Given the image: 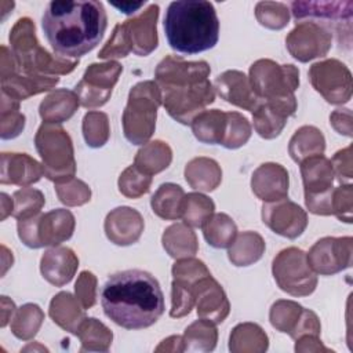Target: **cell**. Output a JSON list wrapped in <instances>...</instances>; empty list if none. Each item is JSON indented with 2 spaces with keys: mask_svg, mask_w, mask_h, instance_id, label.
I'll list each match as a JSON object with an SVG mask.
<instances>
[{
  "mask_svg": "<svg viewBox=\"0 0 353 353\" xmlns=\"http://www.w3.org/2000/svg\"><path fill=\"white\" fill-rule=\"evenodd\" d=\"M331 43V32L313 21L296 22L295 28L285 37L288 52L299 62H309L327 55Z\"/></svg>",
  "mask_w": 353,
  "mask_h": 353,
  "instance_id": "cell-16",
  "label": "cell"
},
{
  "mask_svg": "<svg viewBox=\"0 0 353 353\" xmlns=\"http://www.w3.org/2000/svg\"><path fill=\"white\" fill-rule=\"evenodd\" d=\"M218 339L216 327L212 321L200 319L192 323L182 336L183 350L188 352H211Z\"/></svg>",
  "mask_w": 353,
  "mask_h": 353,
  "instance_id": "cell-39",
  "label": "cell"
},
{
  "mask_svg": "<svg viewBox=\"0 0 353 353\" xmlns=\"http://www.w3.org/2000/svg\"><path fill=\"white\" fill-rule=\"evenodd\" d=\"M229 349L232 352H263L268 349V335L258 324H239L230 334Z\"/></svg>",
  "mask_w": 353,
  "mask_h": 353,
  "instance_id": "cell-37",
  "label": "cell"
},
{
  "mask_svg": "<svg viewBox=\"0 0 353 353\" xmlns=\"http://www.w3.org/2000/svg\"><path fill=\"white\" fill-rule=\"evenodd\" d=\"M101 305L106 317L125 330L153 325L165 309L159 281L139 269L112 274L102 287Z\"/></svg>",
  "mask_w": 353,
  "mask_h": 353,
  "instance_id": "cell-2",
  "label": "cell"
},
{
  "mask_svg": "<svg viewBox=\"0 0 353 353\" xmlns=\"http://www.w3.org/2000/svg\"><path fill=\"white\" fill-rule=\"evenodd\" d=\"M44 320L43 310L36 303H25L17 309L15 316L11 320V332L22 341L32 339Z\"/></svg>",
  "mask_w": 353,
  "mask_h": 353,
  "instance_id": "cell-41",
  "label": "cell"
},
{
  "mask_svg": "<svg viewBox=\"0 0 353 353\" xmlns=\"http://www.w3.org/2000/svg\"><path fill=\"white\" fill-rule=\"evenodd\" d=\"M309 79L313 88L330 103L341 105L352 97L350 70L338 59L316 62L309 69Z\"/></svg>",
  "mask_w": 353,
  "mask_h": 353,
  "instance_id": "cell-14",
  "label": "cell"
},
{
  "mask_svg": "<svg viewBox=\"0 0 353 353\" xmlns=\"http://www.w3.org/2000/svg\"><path fill=\"white\" fill-rule=\"evenodd\" d=\"M214 201L203 193L185 194L182 219L190 228H201L214 214Z\"/></svg>",
  "mask_w": 353,
  "mask_h": 353,
  "instance_id": "cell-42",
  "label": "cell"
},
{
  "mask_svg": "<svg viewBox=\"0 0 353 353\" xmlns=\"http://www.w3.org/2000/svg\"><path fill=\"white\" fill-rule=\"evenodd\" d=\"M55 192L58 194L59 201L69 207L83 205L87 201H90L91 197L90 186L76 178H72L66 182L55 183Z\"/></svg>",
  "mask_w": 353,
  "mask_h": 353,
  "instance_id": "cell-50",
  "label": "cell"
},
{
  "mask_svg": "<svg viewBox=\"0 0 353 353\" xmlns=\"http://www.w3.org/2000/svg\"><path fill=\"white\" fill-rule=\"evenodd\" d=\"M299 164L307 210L316 215H332L335 175L331 161L324 154H317L305 159Z\"/></svg>",
  "mask_w": 353,
  "mask_h": 353,
  "instance_id": "cell-10",
  "label": "cell"
},
{
  "mask_svg": "<svg viewBox=\"0 0 353 353\" xmlns=\"http://www.w3.org/2000/svg\"><path fill=\"white\" fill-rule=\"evenodd\" d=\"M288 171L277 163H263L252 174L251 189L265 203L287 199Z\"/></svg>",
  "mask_w": 353,
  "mask_h": 353,
  "instance_id": "cell-22",
  "label": "cell"
},
{
  "mask_svg": "<svg viewBox=\"0 0 353 353\" xmlns=\"http://www.w3.org/2000/svg\"><path fill=\"white\" fill-rule=\"evenodd\" d=\"M80 105L79 97L74 91L59 88L48 94L39 106L40 117L44 123L59 124L69 120Z\"/></svg>",
  "mask_w": 353,
  "mask_h": 353,
  "instance_id": "cell-28",
  "label": "cell"
},
{
  "mask_svg": "<svg viewBox=\"0 0 353 353\" xmlns=\"http://www.w3.org/2000/svg\"><path fill=\"white\" fill-rule=\"evenodd\" d=\"M296 108V98L261 101L258 108L252 112L255 131L265 139H273L279 137L287 124L288 117L295 114Z\"/></svg>",
  "mask_w": 353,
  "mask_h": 353,
  "instance_id": "cell-19",
  "label": "cell"
},
{
  "mask_svg": "<svg viewBox=\"0 0 353 353\" xmlns=\"http://www.w3.org/2000/svg\"><path fill=\"white\" fill-rule=\"evenodd\" d=\"M76 335L80 338L81 352H106L113 339L112 331L94 317H85Z\"/></svg>",
  "mask_w": 353,
  "mask_h": 353,
  "instance_id": "cell-40",
  "label": "cell"
},
{
  "mask_svg": "<svg viewBox=\"0 0 353 353\" xmlns=\"http://www.w3.org/2000/svg\"><path fill=\"white\" fill-rule=\"evenodd\" d=\"M194 298L197 316L200 319L219 324L228 317L230 310L229 301L221 284L211 274L203 277L197 283Z\"/></svg>",
  "mask_w": 353,
  "mask_h": 353,
  "instance_id": "cell-20",
  "label": "cell"
},
{
  "mask_svg": "<svg viewBox=\"0 0 353 353\" xmlns=\"http://www.w3.org/2000/svg\"><path fill=\"white\" fill-rule=\"evenodd\" d=\"M163 23L170 47L181 54L193 55L207 51L219 40V19L210 1H172Z\"/></svg>",
  "mask_w": 353,
  "mask_h": 353,
  "instance_id": "cell-4",
  "label": "cell"
},
{
  "mask_svg": "<svg viewBox=\"0 0 353 353\" xmlns=\"http://www.w3.org/2000/svg\"><path fill=\"white\" fill-rule=\"evenodd\" d=\"M262 221L270 230L287 239L299 237L307 226L306 212L288 199L265 203Z\"/></svg>",
  "mask_w": 353,
  "mask_h": 353,
  "instance_id": "cell-17",
  "label": "cell"
},
{
  "mask_svg": "<svg viewBox=\"0 0 353 353\" xmlns=\"http://www.w3.org/2000/svg\"><path fill=\"white\" fill-rule=\"evenodd\" d=\"M172 160L171 148L163 141H152L145 143L135 154L134 165L148 175H153L165 170Z\"/></svg>",
  "mask_w": 353,
  "mask_h": 353,
  "instance_id": "cell-36",
  "label": "cell"
},
{
  "mask_svg": "<svg viewBox=\"0 0 353 353\" xmlns=\"http://www.w3.org/2000/svg\"><path fill=\"white\" fill-rule=\"evenodd\" d=\"M74 292L83 309L94 306L97 301V277L88 270L81 272L74 284Z\"/></svg>",
  "mask_w": 353,
  "mask_h": 353,
  "instance_id": "cell-53",
  "label": "cell"
},
{
  "mask_svg": "<svg viewBox=\"0 0 353 353\" xmlns=\"http://www.w3.org/2000/svg\"><path fill=\"white\" fill-rule=\"evenodd\" d=\"M250 84L261 101L295 98L299 70L291 65H279L272 59H258L250 68Z\"/></svg>",
  "mask_w": 353,
  "mask_h": 353,
  "instance_id": "cell-8",
  "label": "cell"
},
{
  "mask_svg": "<svg viewBox=\"0 0 353 353\" xmlns=\"http://www.w3.org/2000/svg\"><path fill=\"white\" fill-rule=\"evenodd\" d=\"M185 192L179 185L167 182L159 186L150 200L153 212L167 221L182 218Z\"/></svg>",
  "mask_w": 353,
  "mask_h": 353,
  "instance_id": "cell-33",
  "label": "cell"
},
{
  "mask_svg": "<svg viewBox=\"0 0 353 353\" xmlns=\"http://www.w3.org/2000/svg\"><path fill=\"white\" fill-rule=\"evenodd\" d=\"M83 135L90 148L103 146L110 135L109 119L103 112H88L83 117Z\"/></svg>",
  "mask_w": 353,
  "mask_h": 353,
  "instance_id": "cell-45",
  "label": "cell"
},
{
  "mask_svg": "<svg viewBox=\"0 0 353 353\" xmlns=\"http://www.w3.org/2000/svg\"><path fill=\"white\" fill-rule=\"evenodd\" d=\"M211 274L204 262L189 256L178 259L172 265V284H171V310L170 316L179 319L190 313L194 306L197 283Z\"/></svg>",
  "mask_w": 353,
  "mask_h": 353,
  "instance_id": "cell-12",
  "label": "cell"
},
{
  "mask_svg": "<svg viewBox=\"0 0 353 353\" xmlns=\"http://www.w3.org/2000/svg\"><path fill=\"white\" fill-rule=\"evenodd\" d=\"M159 6L150 4L139 15L130 18L121 23V28L125 33L131 52L146 57L156 50L159 44L157 37V18H159Z\"/></svg>",
  "mask_w": 353,
  "mask_h": 353,
  "instance_id": "cell-18",
  "label": "cell"
},
{
  "mask_svg": "<svg viewBox=\"0 0 353 353\" xmlns=\"http://www.w3.org/2000/svg\"><path fill=\"white\" fill-rule=\"evenodd\" d=\"M272 272L280 290L292 296H307L317 287V276L307 263L306 252L296 247L281 250L273 259Z\"/></svg>",
  "mask_w": 353,
  "mask_h": 353,
  "instance_id": "cell-11",
  "label": "cell"
},
{
  "mask_svg": "<svg viewBox=\"0 0 353 353\" xmlns=\"http://www.w3.org/2000/svg\"><path fill=\"white\" fill-rule=\"evenodd\" d=\"M1 221H4L8 215H12L14 211V199H10L7 193H1Z\"/></svg>",
  "mask_w": 353,
  "mask_h": 353,
  "instance_id": "cell-59",
  "label": "cell"
},
{
  "mask_svg": "<svg viewBox=\"0 0 353 353\" xmlns=\"http://www.w3.org/2000/svg\"><path fill=\"white\" fill-rule=\"evenodd\" d=\"M197 141L207 145H221L226 128V112L219 109L203 110L190 123Z\"/></svg>",
  "mask_w": 353,
  "mask_h": 353,
  "instance_id": "cell-32",
  "label": "cell"
},
{
  "mask_svg": "<svg viewBox=\"0 0 353 353\" xmlns=\"http://www.w3.org/2000/svg\"><path fill=\"white\" fill-rule=\"evenodd\" d=\"M334 175H336L338 181H350L352 179V148L347 146L342 150H338L334 157L330 160Z\"/></svg>",
  "mask_w": 353,
  "mask_h": 353,
  "instance_id": "cell-55",
  "label": "cell"
},
{
  "mask_svg": "<svg viewBox=\"0 0 353 353\" xmlns=\"http://www.w3.org/2000/svg\"><path fill=\"white\" fill-rule=\"evenodd\" d=\"M320 330H321V325H320V321H319V317L316 316V313L303 307L301 319H299L295 330L290 334V336L292 339H298L302 335H319Z\"/></svg>",
  "mask_w": 353,
  "mask_h": 353,
  "instance_id": "cell-56",
  "label": "cell"
},
{
  "mask_svg": "<svg viewBox=\"0 0 353 353\" xmlns=\"http://www.w3.org/2000/svg\"><path fill=\"white\" fill-rule=\"evenodd\" d=\"M131 52L128 46L125 33L121 28V23H117L113 29L110 39L106 41L103 48L99 51L98 58L101 59H112V58H124Z\"/></svg>",
  "mask_w": 353,
  "mask_h": 353,
  "instance_id": "cell-52",
  "label": "cell"
},
{
  "mask_svg": "<svg viewBox=\"0 0 353 353\" xmlns=\"http://www.w3.org/2000/svg\"><path fill=\"white\" fill-rule=\"evenodd\" d=\"M50 317L57 323L61 328L77 334L80 324L84 321L85 314L84 309L70 292H59L50 302Z\"/></svg>",
  "mask_w": 353,
  "mask_h": 353,
  "instance_id": "cell-29",
  "label": "cell"
},
{
  "mask_svg": "<svg viewBox=\"0 0 353 353\" xmlns=\"http://www.w3.org/2000/svg\"><path fill=\"white\" fill-rule=\"evenodd\" d=\"M121 72L123 66L116 61L91 63L85 69L83 79L74 87L80 105L90 109L105 105L109 101Z\"/></svg>",
  "mask_w": 353,
  "mask_h": 353,
  "instance_id": "cell-13",
  "label": "cell"
},
{
  "mask_svg": "<svg viewBox=\"0 0 353 353\" xmlns=\"http://www.w3.org/2000/svg\"><path fill=\"white\" fill-rule=\"evenodd\" d=\"M152 175L142 172L134 164L127 167L119 178V190L128 199H138L149 192Z\"/></svg>",
  "mask_w": 353,
  "mask_h": 353,
  "instance_id": "cell-49",
  "label": "cell"
},
{
  "mask_svg": "<svg viewBox=\"0 0 353 353\" xmlns=\"http://www.w3.org/2000/svg\"><path fill=\"white\" fill-rule=\"evenodd\" d=\"M145 223L142 215L131 207H117L105 219L106 237L116 245H130L138 241Z\"/></svg>",
  "mask_w": 353,
  "mask_h": 353,
  "instance_id": "cell-23",
  "label": "cell"
},
{
  "mask_svg": "<svg viewBox=\"0 0 353 353\" xmlns=\"http://www.w3.org/2000/svg\"><path fill=\"white\" fill-rule=\"evenodd\" d=\"M163 247L167 254L175 259L194 256L199 251V243L194 232L186 223H174L163 233Z\"/></svg>",
  "mask_w": 353,
  "mask_h": 353,
  "instance_id": "cell-31",
  "label": "cell"
},
{
  "mask_svg": "<svg viewBox=\"0 0 353 353\" xmlns=\"http://www.w3.org/2000/svg\"><path fill=\"white\" fill-rule=\"evenodd\" d=\"M25 128V116L19 112V101L1 92L0 108V137L3 139H12L18 137Z\"/></svg>",
  "mask_w": 353,
  "mask_h": 353,
  "instance_id": "cell-43",
  "label": "cell"
},
{
  "mask_svg": "<svg viewBox=\"0 0 353 353\" xmlns=\"http://www.w3.org/2000/svg\"><path fill=\"white\" fill-rule=\"evenodd\" d=\"M214 88L222 99L251 113L261 103V99L252 91L250 79L240 70H226L216 76Z\"/></svg>",
  "mask_w": 353,
  "mask_h": 353,
  "instance_id": "cell-21",
  "label": "cell"
},
{
  "mask_svg": "<svg viewBox=\"0 0 353 353\" xmlns=\"http://www.w3.org/2000/svg\"><path fill=\"white\" fill-rule=\"evenodd\" d=\"M79 268V258L68 247H52L47 250L40 261L43 277L55 287L68 284Z\"/></svg>",
  "mask_w": 353,
  "mask_h": 353,
  "instance_id": "cell-25",
  "label": "cell"
},
{
  "mask_svg": "<svg viewBox=\"0 0 353 353\" xmlns=\"http://www.w3.org/2000/svg\"><path fill=\"white\" fill-rule=\"evenodd\" d=\"M161 103V92L156 81L145 80L131 88L121 116L123 132L128 142L148 143L154 132L157 109Z\"/></svg>",
  "mask_w": 353,
  "mask_h": 353,
  "instance_id": "cell-6",
  "label": "cell"
},
{
  "mask_svg": "<svg viewBox=\"0 0 353 353\" xmlns=\"http://www.w3.org/2000/svg\"><path fill=\"white\" fill-rule=\"evenodd\" d=\"M44 175L43 165L26 153H1V185L28 186Z\"/></svg>",
  "mask_w": 353,
  "mask_h": 353,
  "instance_id": "cell-24",
  "label": "cell"
},
{
  "mask_svg": "<svg viewBox=\"0 0 353 353\" xmlns=\"http://www.w3.org/2000/svg\"><path fill=\"white\" fill-rule=\"evenodd\" d=\"M58 81L59 77L57 76L26 74L17 70L12 74L1 79V92L17 101H23L32 95L51 90L58 84Z\"/></svg>",
  "mask_w": 353,
  "mask_h": 353,
  "instance_id": "cell-27",
  "label": "cell"
},
{
  "mask_svg": "<svg viewBox=\"0 0 353 353\" xmlns=\"http://www.w3.org/2000/svg\"><path fill=\"white\" fill-rule=\"evenodd\" d=\"M265 252V241L256 232H243L230 244L228 256L234 266H250L259 261Z\"/></svg>",
  "mask_w": 353,
  "mask_h": 353,
  "instance_id": "cell-34",
  "label": "cell"
},
{
  "mask_svg": "<svg viewBox=\"0 0 353 353\" xmlns=\"http://www.w3.org/2000/svg\"><path fill=\"white\" fill-rule=\"evenodd\" d=\"M204 239L214 248H229L237 236V226L226 214H212L201 226Z\"/></svg>",
  "mask_w": 353,
  "mask_h": 353,
  "instance_id": "cell-38",
  "label": "cell"
},
{
  "mask_svg": "<svg viewBox=\"0 0 353 353\" xmlns=\"http://www.w3.org/2000/svg\"><path fill=\"white\" fill-rule=\"evenodd\" d=\"M143 4H145V1L143 3H121V4L113 3V6L116 8H119L120 12H124V14H132L137 10H139L141 7H143Z\"/></svg>",
  "mask_w": 353,
  "mask_h": 353,
  "instance_id": "cell-60",
  "label": "cell"
},
{
  "mask_svg": "<svg viewBox=\"0 0 353 353\" xmlns=\"http://www.w3.org/2000/svg\"><path fill=\"white\" fill-rule=\"evenodd\" d=\"M352 208H353V186L350 183H346L334 189L332 215H336V218L341 222L352 223Z\"/></svg>",
  "mask_w": 353,
  "mask_h": 353,
  "instance_id": "cell-51",
  "label": "cell"
},
{
  "mask_svg": "<svg viewBox=\"0 0 353 353\" xmlns=\"http://www.w3.org/2000/svg\"><path fill=\"white\" fill-rule=\"evenodd\" d=\"M40 216H41V214L26 218V219H19L17 222L18 237L29 248H41L39 234H37V226H39Z\"/></svg>",
  "mask_w": 353,
  "mask_h": 353,
  "instance_id": "cell-54",
  "label": "cell"
},
{
  "mask_svg": "<svg viewBox=\"0 0 353 353\" xmlns=\"http://www.w3.org/2000/svg\"><path fill=\"white\" fill-rule=\"evenodd\" d=\"M256 21L272 30H280L290 22V10L284 3L259 1L255 7Z\"/></svg>",
  "mask_w": 353,
  "mask_h": 353,
  "instance_id": "cell-48",
  "label": "cell"
},
{
  "mask_svg": "<svg viewBox=\"0 0 353 353\" xmlns=\"http://www.w3.org/2000/svg\"><path fill=\"white\" fill-rule=\"evenodd\" d=\"M108 17L101 1H50L41 18L44 36L58 57L79 58L102 40Z\"/></svg>",
  "mask_w": 353,
  "mask_h": 353,
  "instance_id": "cell-1",
  "label": "cell"
},
{
  "mask_svg": "<svg viewBox=\"0 0 353 353\" xmlns=\"http://www.w3.org/2000/svg\"><path fill=\"white\" fill-rule=\"evenodd\" d=\"M10 44L18 70L26 74H68L79 65V59H68L50 54L40 46L36 37L34 22L28 18H19L11 32Z\"/></svg>",
  "mask_w": 353,
  "mask_h": 353,
  "instance_id": "cell-5",
  "label": "cell"
},
{
  "mask_svg": "<svg viewBox=\"0 0 353 353\" xmlns=\"http://www.w3.org/2000/svg\"><path fill=\"white\" fill-rule=\"evenodd\" d=\"M211 68L205 61H185L168 55L154 70L156 84L167 113L181 124L192 120L215 101V88L208 80Z\"/></svg>",
  "mask_w": 353,
  "mask_h": 353,
  "instance_id": "cell-3",
  "label": "cell"
},
{
  "mask_svg": "<svg viewBox=\"0 0 353 353\" xmlns=\"http://www.w3.org/2000/svg\"><path fill=\"white\" fill-rule=\"evenodd\" d=\"M185 179L199 192H212L222 181V170L212 159L196 157L186 164Z\"/></svg>",
  "mask_w": 353,
  "mask_h": 353,
  "instance_id": "cell-30",
  "label": "cell"
},
{
  "mask_svg": "<svg viewBox=\"0 0 353 353\" xmlns=\"http://www.w3.org/2000/svg\"><path fill=\"white\" fill-rule=\"evenodd\" d=\"M353 240L347 237H323L306 254L310 269L323 276L339 273L352 265Z\"/></svg>",
  "mask_w": 353,
  "mask_h": 353,
  "instance_id": "cell-15",
  "label": "cell"
},
{
  "mask_svg": "<svg viewBox=\"0 0 353 353\" xmlns=\"http://www.w3.org/2000/svg\"><path fill=\"white\" fill-rule=\"evenodd\" d=\"M330 123L341 135L352 137V113L350 109H336L330 116Z\"/></svg>",
  "mask_w": 353,
  "mask_h": 353,
  "instance_id": "cell-57",
  "label": "cell"
},
{
  "mask_svg": "<svg viewBox=\"0 0 353 353\" xmlns=\"http://www.w3.org/2000/svg\"><path fill=\"white\" fill-rule=\"evenodd\" d=\"M302 312H303V307L299 303L294 301L280 299L272 305L269 319L272 325L277 331L291 334L295 330Z\"/></svg>",
  "mask_w": 353,
  "mask_h": 353,
  "instance_id": "cell-44",
  "label": "cell"
},
{
  "mask_svg": "<svg viewBox=\"0 0 353 353\" xmlns=\"http://www.w3.org/2000/svg\"><path fill=\"white\" fill-rule=\"evenodd\" d=\"M12 199H14L12 216L17 221L39 215L46 203L44 194L34 188H22L14 192Z\"/></svg>",
  "mask_w": 353,
  "mask_h": 353,
  "instance_id": "cell-47",
  "label": "cell"
},
{
  "mask_svg": "<svg viewBox=\"0 0 353 353\" xmlns=\"http://www.w3.org/2000/svg\"><path fill=\"white\" fill-rule=\"evenodd\" d=\"M15 312V305L11 299H8V296L3 295L1 296V327H6L12 316V313Z\"/></svg>",
  "mask_w": 353,
  "mask_h": 353,
  "instance_id": "cell-58",
  "label": "cell"
},
{
  "mask_svg": "<svg viewBox=\"0 0 353 353\" xmlns=\"http://www.w3.org/2000/svg\"><path fill=\"white\" fill-rule=\"evenodd\" d=\"M34 146L41 157L46 178L55 183L74 178L76 161L73 143L62 125L43 123L34 135Z\"/></svg>",
  "mask_w": 353,
  "mask_h": 353,
  "instance_id": "cell-7",
  "label": "cell"
},
{
  "mask_svg": "<svg viewBox=\"0 0 353 353\" xmlns=\"http://www.w3.org/2000/svg\"><path fill=\"white\" fill-rule=\"evenodd\" d=\"M251 131V124L245 116L239 112H226V128L221 145L226 149H237L247 143Z\"/></svg>",
  "mask_w": 353,
  "mask_h": 353,
  "instance_id": "cell-46",
  "label": "cell"
},
{
  "mask_svg": "<svg viewBox=\"0 0 353 353\" xmlns=\"http://www.w3.org/2000/svg\"><path fill=\"white\" fill-rule=\"evenodd\" d=\"M325 149V139L321 131L313 125H303L292 135L288 153L295 163H301L307 157L323 154Z\"/></svg>",
  "mask_w": 353,
  "mask_h": 353,
  "instance_id": "cell-35",
  "label": "cell"
},
{
  "mask_svg": "<svg viewBox=\"0 0 353 353\" xmlns=\"http://www.w3.org/2000/svg\"><path fill=\"white\" fill-rule=\"evenodd\" d=\"M291 11L296 22L313 21L338 34V43L350 48L353 3L347 1H294Z\"/></svg>",
  "mask_w": 353,
  "mask_h": 353,
  "instance_id": "cell-9",
  "label": "cell"
},
{
  "mask_svg": "<svg viewBox=\"0 0 353 353\" xmlns=\"http://www.w3.org/2000/svg\"><path fill=\"white\" fill-rule=\"evenodd\" d=\"M74 216L69 210L57 208L41 214L37 234L41 247H57L69 240L74 232Z\"/></svg>",
  "mask_w": 353,
  "mask_h": 353,
  "instance_id": "cell-26",
  "label": "cell"
}]
</instances>
